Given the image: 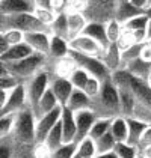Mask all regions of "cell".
Masks as SVG:
<instances>
[{
    "instance_id": "1",
    "label": "cell",
    "mask_w": 151,
    "mask_h": 158,
    "mask_svg": "<svg viewBox=\"0 0 151 158\" xmlns=\"http://www.w3.org/2000/svg\"><path fill=\"white\" fill-rule=\"evenodd\" d=\"M121 98V116L133 118L151 125V86L121 69L112 74Z\"/></svg>"
},
{
    "instance_id": "2",
    "label": "cell",
    "mask_w": 151,
    "mask_h": 158,
    "mask_svg": "<svg viewBox=\"0 0 151 158\" xmlns=\"http://www.w3.org/2000/svg\"><path fill=\"white\" fill-rule=\"evenodd\" d=\"M91 110L97 118L101 119H113L121 116V98L116 85L112 81V77L103 81L100 94L92 99Z\"/></svg>"
},
{
    "instance_id": "3",
    "label": "cell",
    "mask_w": 151,
    "mask_h": 158,
    "mask_svg": "<svg viewBox=\"0 0 151 158\" xmlns=\"http://www.w3.org/2000/svg\"><path fill=\"white\" fill-rule=\"evenodd\" d=\"M2 68L6 69L8 73H11L12 75H15L18 80H21L24 83L29 78H32L35 74L42 71L44 68H47V56L33 53V54H30V56H27L18 62L2 63Z\"/></svg>"
},
{
    "instance_id": "4",
    "label": "cell",
    "mask_w": 151,
    "mask_h": 158,
    "mask_svg": "<svg viewBox=\"0 0 151 158\" xmlns=\"http://www.w3.org/2000/svg\"><path fill=\"white\" fill-rule=\"evenodd\" d=\"M8 29H17V30H21L24 33H29V32H50V27L42 24L35 17V14L2 15L0 30H8Z\"/></svg>"
},
{
    "instance_id": "5",
    "label": "cell",
    "mask_w": 151,
    "mask_h": 158,
    "mask_svg": "<svg viewBox=\"0 0 151 158\" xmlns=\"http://www.w3.org/2000/svg\"><path fill=\"white\" fill-rule=\"evenodd\" d=\"M37 118L30 109H26L20 113H17V122L14 133L11 134L14 139L23 145H37Z\"/></svg>"
},
{
    "instance_id": "6",
    "label": "cell",
    "mask_w": 151,
    "mask_h": 158,
    "mask_svg": "<svg viewBox=\"0 0 151 158\" xmlns=\"http://www.w3.org/2000/svg\"><path fill=\"white\" fill-rule=\"evenodd\" d=\"M50 81H51V74L47 68H44L42 71L35 74L32 78H29L27 81H24L26 94H27V101H29L30 110L37 106L38 101L41 99V97L50 87Z\"/></svg>"
},
{
    "instance_id": "7",
    "label": "cell",
    "mask_w": 151,
    "mask_h": 158,
    "mask_svg": "<svg viewBox=\"0 0 151 158\" xmlns=\"http://www.w3.org/2000/svg\"><path fill=\"white\" fill-rule=\"evenodd\" d=\"M70 53L76 59L79 68L85 69L91 77H95V78H98L101 81H106V80H109L112 77V71L106 66V63L101 60L100 57L80 54V53H76V51H71V50H70Z\"/></svg>"
},
{
    "instance_id": "8",
    "label": "cell",
    "mask_w": 151,
    "mask_h": 158,
    "mask_svg": "<svg viewBox=\"0 0 151 158\" xmlns=\"http://www.w3.org/2000/svg\"><path fill=\"white\" fill-rule=\"evenodd\" d=\"M70 50L80 53V54H86V56H94V57H103L106 50L101 47L100 44L89 38L88 35H80V36L74 38L73 41H70Z\"/></svg>"
},
{
    "instance_id": "9",
    "label": "cell",
    "mask_w": 151,
    "mask_h": 158,
    "mask_svg": "<svg viewBox=\"0 0 151 158\" xmlns=\"http://www.w3.org/2000/svg\"><path fill=\"white\" fill-rule=\"evenodd\" d=\"M79 68L76 59L71 56V53H68L67 56H63L61 59H54L50 60L47 57V69L50 71L53 77H62V78H68L71 77V74Z\"/></svg>"
},
{
    "instance_id": "10",
    "label": "cell",
    "mask_w": 151,
    "mask_h": 158,
    "mask_svg": "<svg viewBox=\"0 0 151 158\" xmlns=\"http://www.w3.org/2000/svg\"><path fill=\"white\" fill-rule=\"evenodd\" d=\"M62 116V106H59L58 109L53 111L41 116L37 119V125H35V131H37V143H42L47 137V134L59 123Z\"/></svg>"
},
{
    "instance_id": "11",
    "label": "cell",
    "mask_w": 151,
    "mask_h": 158,
    "mask_svg": "<svg viewBox=\"0 0 151 158\" xmlns=\"http://www.w3.org/2000/svg\"><path fill=\"white\" fill-rule=\"evenodd\" d=\"M29 107V101H27V94H26V86L24 83L20 85L17 89L11 90L8 102L0 109V114H9V113H20Z\"/></svg>"
},
{
    "instance_id": "12",
    "label": "cell",
    "mask_w": 151,
    "mask_h": 158,
    "mask_svg": "<svg viewBox=\"0 0 151 158\" xmlns=\"http://www.w3.org/2000/svg\"><path fill=\"white\" fill-rule=\"evenodd\" d=\"M50 32H29L24 36V42L35 53L45 54V56H49V51H50Z\"/></svg>"
},
{
    "instance_id": "13",
    "label": "cell",
    "mask_w": 151,
    "mask_h": 158,
    "mask_svg": "<svg viewBox=\"0 0 151 158\" xmlns=\"http://www.w3.org/2000/svg\"><path fill=\"white\" fill-rule=\"evenodd\" d=\"M97 121L95 113L91 109L80 110L76 113V127H77V135H76V142L79 143L80 140L86 139L89 135V131L94 125V122Z\"/></svg>"
},
{
    "instance_id": "14",
    "label": "cell",
    "mask_w": 151,
    "mask_h": 158,
    "mask_svg": "<svg viewBox=\"0 0 151 158\" xmlns=\"http://www.w3.org/2000/svg\"><path fill=\"white\" fill-rule=\"evenodd\" d=\"M50 89L51 92L54 94V97L58 98L61 106H67L70 97L74 92V86L71 85V81L68 78H62V77H53L51 75V81H50Z\"/></svg>"
},
{
    "instance_id": "15",
    "label": "cell",
    "mask_w": 151,
    "mask_h": 158,
    "mask_svg": "<svg viewBox=\"0 0 151 158\" xmlns=\"http://www.w3.org/2000/svg\"><path fill=\"white\" fill-rule=\"evenodd\" d=\"M33 0H0L2 15H14V14H33L35 11Z\"/></svg>"
},
{
    "instance_id": "16",
    "label": "cell",
    "mask_w": 151,
    "mask_h": 158,
    "mask_svg": "<svg viewBox=\"0 0 151 158\" xmlns=\"http://www.w3.org/2000/svg\"><path fill=\"white\" fill-rule=\"evenodd\" d=\"M67 20H68V41H73L74 38L80 36L91 21L82 12H67Z\"/></svg>"
},
{
    "instance_id": "17",
    "label": "cell",
    "mask_w": 151,
    "mask_h": 158,
    "mask_svg": "<svg viewBox=\"0 0 151 158\" xmlns=\"http://www.w3.org/2000/svg\"><path fill=\"white\" fill-rule=\"evenodd\" d=\"M61 127H62V133H63V142H65V143L76 142V135H77L76 113L74 111H71L68 107H62Z\"/></svg>"
},
{
    "instance_id": "18",
    "label": "cell",
    "mask_w": 151,
    "mask_h": 158,
    "mask_svg": "<svg viewBox=\"0 0 151 158\" xmlns=\"http://www.w3.org/2000/svg\"><path fill=\"white\" fill-rule=\"evenodd\" d=\"M82 35H88L89 38L95 39L104 50H107V47L110 45L109 38H107V33H106L104 21H89Z\"/></svg>"
},
{
    "instance_id": "19",
    "label": "cell",
    "mask_w": 151,
    "mask_h": 158,
    "mask_svg": "<svg viewBox=\"0 0 151 158\" xmlns=\"http://www.w3.org/2000/svg\"><path fill=\"white\" fill-rule=\"evenodd\" d=\"M59 106H61V104H59L58 98L54 97V94L51 92V89L49 87V89L45 90V94L41 97V99L38 101V104L32 109V111H33L35 118L38 119V118H41V116H44V114L53 111L54 109H58Z\"/></svg>"
},
{
    "instance_id": "20",
    "label": "cell",
    "mask_w": 151,
    "mask_h": 158,
    "mask_svg": "<svg viewBox=\"0 0 151 158\" xmlns=\"http://www.w3.org/2000/svg\"><path fill=\"white\" fill-rule=\"evenodd\" d=\"M145 11L136 8L135 5H132L130 2H121V3H116L115 5V14H113V18H116L121 24L124 26L127 21H130L132 18L138 17L140 14H144Z\"/></svg>"
},
{
    "instance_id": "21",
    "label": "cell",
    "mask_w": 151,
    "mask_h": 158,
    "mask_svg": "<svg viewBox=\"0 0 151 158\" xmlns=\"http://www.w3.org/2000/svg\"><path fill=\"white\" fill-rule=\"evenodd\" d=\"M33 53H35V51L30 48L26 42H23V44L9 47L5 53H2L0 59H2V63H12V62L21 60V59H24V57L33 54Z\"/></svg>"
},
{
    "instance_id": "22",
    "label": "cell",
    "mask_w": 151,
    "mask_h": 158,
    "mask_svg": "<svg viewBox=\"0 0 151 158\" xmlns=\"http://www.w3.org/2000/svg\"><path fill=\"white\" fill-rule=\"evenodd\" d=\"M124 71H127L128 74H132L133 77H136L139 80L148 81L150 74H151V63L150 62L142 60L140 57H136L135 60H132L126 68H124Z\"/></svg>"
},
{
    "instance_id": "23",
    "label": "cell",
    "mask_w": 151,
    "mask_h": 158,
    "mask_svg": "<svg viewBox=\"0 0 151 158\" xmlns=\"http://www.w3.org/2000/svg\"><path fill=\"white\" fill-rule=\"evenodd\" d=\"M121 53L123 51L113 42L107 47V50L104 51V54L101 57V60L106 63V66L112 71V74L116 73V71H121Z\"/></svg>"
},
{
    "instance_id": "24",
    "label": "cell",
    "mask_w": 151,
    "mask_h": 158,
    "mask_svg": "<svg viewBox=\"0 0 151 158\" xmlns=\"http://www.w3.org/2000/svg\"><path fill=\"white\" fill-rule=\"evenodd\" d=\"M70 53V41H67L65 38L51 35L50 41V51H49V59L54 60V59H61L63 56H67Z\"/></svg>"
},
{
    "instance_id": "25",
    "label": "cell",
    "mask_w": 151,
    "mask_h": 158,
    "mask_svg": "<svg viewBox=\"0 0 151 158\" xmlns=\"http://www.w3.org/2000/svg\"><path fill=\"white\" fill-rule=\"evenodd\" d=\"M91 102H92V99H91L83 90L74 89V92H73V95L70 97L67 106H63V107H68L71 111L77 113V111H80V110L91 109Z\"/></svg>"
},
{
    "instance_id": "26",
    "label": "cell",
    "mask_w": 151,
    "mask_h": 158,
    "mask_svg": "<svg viewBox=\"0 0 151 158\" xmlns=\"http://www.w3.org/2000/svg\"><path fill=\"white\" fill-rule=\"evenodd\" d=\"M110 134L116 142H127L128 139V121L124 116H116L110 122Z\"/></svg>"
},
{
    "instance_id": "27",
    "label": "cell",
    "mask_w": 151,
    "mask_h": 158,
    "mask_svg": "<svg viewBox=\"0 0 151 158\" xmlns=\"http://www.w3.org/2000/svg\"><path fill=\"white\" fill-rule=\"evenodd\" d=\"M127 121H128V139H127V143L138 148L139 140H140L144 131L147 130L148 123L139 121V119H133V118H127Z\"/></svg>"
},
{
    "instance_id": "28",
    "label": "cell",
    "mask_w": 151,
    "mask_h": 158,
    "mask_svg": "<svg viewBox=\"0 0 151 158\" xmlns=\"http://www.w3.org/2000/svg\"><path fill=\"white\" fill-rule=\"evenodd\" d=\"M42 143L47 146V149L50 152L54 151V149H58L59 146H62L65 143L63 142V133H62V127H61V121H59V123L51 130L50 133L47 134V137H45V140Z\"/></svg>"
},
{
    "instance_id": "29",
    "label": "cell",
    "mask_w": 151,
    "mask_h": 158,
    "mask_svg": "<svg viewBox=\"0 0 151 158\" xmlns=\"http://www.w3.org/2000/svg\"><path fill=\"white\" fill-rule=\"evenodd\" d=\"M50 32H51V35L65 38L68 41V20H67V12L58 14L54 23L50 26Z\"/></svg>"
},
{
    "instance_id": "30",
    "label": "cell",
    "mask_w": 151,
    "mask_h": 158,
    "mask_svg": "<svg viewBox=\"0 0 151 158\" xmlns=\"http://www.w3.org/2000/svg\"><path fill=\"white\" fill-rule=\"evenodd\" d=\"M110 122L112 119H101V118H97V121L94 122V125H92V128H91V131H89V139H92V140H97V139H100L101 135H104V134H107L110 131Z\"/></svg>"
},
{
    "instance_id": "31",
    "label": "cell",
    "mask_w": 151,
    "mask_h": 158,
    "mask_svg": "<svg viewBox=\"0 0 151 158\" xmlns=\"http://www.w3.org/2000/svg\"><path fill=\"white\" fill-rule=\"evenodd\" d=\"M95 142V148H97V155H100V154H106V152H112L113 149H115V146H116V140L113 139V135L110 134V131L107 134H104V135H101L100 139H97V140H94Z\"/></svg>"
},
{
    "instance_id": "32",
    "label": "cell",
    "mask_w": 151,
    "mask_h": 158,
    "mask_svg": "<svg viewBox=\"0 0 151 158\" xmlns=\"http://www.w3.org/2000/svg\"><path fill=\"white\" fill-rule=\"evenodd\" d=\"M77 154L82 158H95L97 157V148H95V142L92 139H83L77 143Z\"/></svg>"
},
{
    "instance_id": "33",
    "label": "cell",
    "mask_w": 151,
    "mask_h": 158,
    "mask_svg": "<svg viewBox=\"0 0 151 158\" xmlns=\"http://www.w3.org/2000/svg\"><path fill=\"white\" fill-rule=\"evenodd\" d=\"M104 26H106V33H107V38H109V42L113 44L118 41V38L121 36L123 30H124V26L121 24L116 18H109L107 21H104Z\"/></svg>"
},
{
    "instance_id": "34",
    "label": "cell",
    "mask_w": 151,
    "mask_h": 158,
    "mask_svg": "<svg viewBox=\"0 0 151 158\" xmlns=\"http://www.w3.org/2000/svg\"><path fill=\"white\" fill-rule=\"evenodd\" d=\"M17 122V113L0 114V137H8L14 133Z\"/></svg>"
},
{
    "instance_id": "35",
    "label": "cell",
    "mask_w": 151,
    "mask_h": 158,
    "mask_svg": "<svg viewBox=\"0 0 151 158\" xmlns=\"http://www.w3.org/2000/svg\"><path fill=\"white\" fill-rule=\"evenodd\" d=\"M76 154H77V142H71V143H63L58 149L51 151L50 158H73Z\"/></svg>"
},
{
    "instance_id": "36",
    "label": "cell",
    "mask_w": 151,
    "mask_h": 158,
    "mask_svg": "<svg viewBox=\"0 0 151 158\" xmlns=\"http://www.w3.org/2000/svg\"><path fill=\"white\" fill-rule=\"evenodd\" d=\"M113 151L118 155V158H138L139 155L138 148L127 142H118Z\"/></svg>"
},
{
    "instance_id": "37",
    "label": "cell",
    "mask_w": 151,
    "mask_h": 158,
    "mask_svg": "<svg viewBox=\"0 0 151 158\" xmlns=\"http://www.w3.org/2000/svg\"><path fill=\"white\" fill-rule=\"evenodd\" d=\"M115 44L118 45V48L121 50V51H126V50L132 48L133 45H136V44H139V42H138V39H136L135 32L124 29L123 33H121V36L118 38V41H116Z\"/></svg>"
},
{
    "instance_id": "38",
    "label": "cell",
    "mask_w": 151,
    "mask_h": 158,
    "mask_svg": "<svg viewBox=\"0 0 151 158\" xmlns=\"http://www.w3.org/2000/svg\"><path fill=\"white\" fill-rule=\"evenodd\" d=\"M0 36L12 47V45H18V44L24 42L26 33L21 30H17V29H8V30H0Z\"/></svg>"
},
{
    "instance_id": "39",
    "label": "cell",
    "mask_w": 151,
    "mask_h": 158,
    "mask_svg": "<svg viewBox=\"0 0 151 158\" xmlns=\"http://www.w3.org/2000/svg\"><path fill=\"white\" fill-rule=\"evenodd\" d=\"M20 85H23L21 80H18L15 75H12L11 73H8L6 69L2 68V75H0V89L3 90H14L17 89Z\"/></svg>"
},
{
    "instance_id": "40",
    "label": "cell",
    "mask_w": 151,
    "mask_h": 158,
    "mask_svg": "<svg viewBox=\"0 0 151 158\" xmlns=\"http://www.w3.org/2000/svg\"><path fill=\"white\" fill-rule=\"evenodd\" d=\"M35 17H37L38 20L42 23V24H45L47 27H50L53 23H54V20H56V17H58V14L54 12L51 8H35Z\"/></svg>"
},
{
    "instance_id": "41",
    "label": "cell",
    "mask_w": 151,
    "mask_h": 158,
    "mask_svg": "<svg viewBox=\"0 0 151 158\" xmlns=\"http://www.w3.org/2000/svg\"><path fill=\"white\" fill-rule=\"evenodd\" d=\"M148 21H150L148 15L144 12V14H140V15H138V17H135V18H132L130 21H127L126 24H124V29L132 30V32H136V30H147Z\"/></svg>"
},
{
    "instance_id": "42",
    "label": "cell",
    "mask_w": 151,
    "mask_h": 158,
    "mask_svg": "<svg viewBox=\"0 0 151 158\" xmlns=\"http://www.w3.org/2000/svg\"><path fill=\"white\" fill-rule=\"evenodd\" d=\"M91 77L85 69H82V68H77L74 73L71 74V77H70V81H71V85L74 86V89H79V90H83L85 89V86H86V81H88V78Z\"/></svg>"
},
{
    "instance_id": "43",
    "label": "cell",
    "mask_w": 151,
    "mask_h": 158,
    "mask_svg": "<svg viewBox=\"0 0 151 158\" xmlns=\"http://www.w3.org/2000/svg\"><path fill=\"white\" fill-rule=\"evenodd\" d=\"M101 86H103V81H101V80L95 78V77H89L88 81H86V86H85V89H83V92H85L91 99H94V98L100 94Z\"/></svg>"
},
{
    "instance_id": "44",
    "label": "cell",
    "mask_w": 151,
    "mask_h": 158,
    "mask_svg": "<svg viewBox=\"0 0 151 158\" xmlns=\"http://www.w3.org/2000/svg\"><path fill=\"white\" fill-rule=\"evenodd\" d=\"M151 146V125L147 127V130L144 131L142 134V137H140V140H139L138 143V151L139 152H144L145 149H148Z\"/></svg>"
},
{
    "instance_id": "45",
    "label": "cell",
    "mask_w": 151,
    "mask_h": 158,
    "mask_svg": "<svg viewBox=\"0 0 151 158\" xmlns=\"http://www.w3.org/2000/svg\"><path fill=\"white\" fill-rule=\"evenodd\" d=\"M132 5H135L136 8L142 9V11H147L151 5V0H128Z\"/></svg>"
},
{
    "instance_id": "46",
    "label": "cell",
    "mask_w": 151,
    "mask_h": 158,
    "mask_svg": "<svg viewBox=\"0 0 151 158\" xmlns=\"http://www.w3.org/2000/svg\"><path fill=\"white\" fill-rule=\"evenodd\" d=\"M9 94H11V90H3V89H0V109L8 102Z\"/></svg>"
},
{
    "instance_id": "47",
    "label": "cell",
    "mask_w": 151,
    "mask_h": 158,
    "mask_svg": "<svg viewBox=\"0 0 151 158\" xmlns=\"http://www.w3.org/2000/svg\"><path fill=\"white\" fill-rule=\"evenodd\" d=\"M37 8H51V0H33Z\"/></svg>"
},
{
    "instance_id": "48",
    "label": "cell",
    "mask_w": 151,
    "mask_h": 158,
    "mask_svg": "<svg viewBox=\"0 0 151 158\" xmlns=\"http://www.w3.org/2000/svg\"><path fill=\"white\" fill-rule=\"evenodd\" d=\"M95 158H118V155L115 154V151H112V152H106V154H100V155H97Z\"/></svg>"
},
{
    "instance_id": "49",
    "label": "cell",
    "mask_w": 151,
    "mask_h": 158,
    "mask_svg": "<svg viewBox=\"0 0 151 158\" xmlns=\"http://www.w3.org/2000/svg\"><path fill=\"white\" fill-rule=\"evenodd\" d=\"M147 41H151V20L148 21V26H147Z\"/></svg>"
},
{
    "instance_id": "50",
    "label": "cell",
    "mask_w": 151,
    "mask_h": 158,
    "mask_svg": "<svg viewBox=\"0 0 151 158\" xmlns=\"http://www.w3.org/2000/svg\"><path fill=\"white\" fill-rule=\"evenodd\" d=\"M140 154H144V155H145L147 158H151V146L148 148V149H145L144 152H140Z\"/></svg>"
},
{
    "instance_id": "51",
    "label": "cell",
    "mask_w": 151,
    "mask_h": 158,
    "mask_svg": "<svg viewBox=\"0 0 151 158\" xmlns=\"http://www.w3.org/2000/svg\"><path fill=\"white\" fill-rule=\"evenodd\" d=\"M145 14L148 15V18H150V20H151V5H150V8H148V9L145 11Z\"/></svg>"
},
{
    "instance_id": "52",
    "label": "cell",
    "mask_w": 151,
    "mask_h": 158,
    "mask_svg": "<svg viewBox=\"0 0 151 158\" xmlns=\"http://www.w3.org/2000/svg\"><path fill=\"white\" fill-rule=\"evenodd\" d=\"M121 2H128V0H115V5L116 3H121Z\"/></svg>"
},
{
    "instance_id": "53",
    "label": "cell",
    "mask_w": 151,
    "mask_h": 158,
    "mask_svg": "<svg viewBox=\"0 0 151 158\" xmlns=\"http://www.w3.org/2000/svg\"><path fill=\"white\" fill-rule=\"evenodd\" d=\"M138 158H147V157H145V155H144V154H140V152H139V155H138Z\"/></svg>"
},
{
    "instance_id": "54",
    "label": "cell",
    "mask_w": 151,
    "mask_h": 158,
    "mask_svg": "<svg viewBox=\"0 0 151 158\" xmlns=\"http://www.w3.org/2000/svg\"><path fill=\"white\" fill-rule=\"evenodd\" d=\"M73 158H82V157H80L79 154H76V155H74V157H73Z\"/></svg>"
},
{
    "instance_id": "55",
    "label": "cell",
    "mask_w": 151,
    "mask_h": 158,
    "mask_svg": "<svg viewBox=\"0 0 151 158\" xmlns=\"http://www.w3.org/2000/svg\"><path fill=\"white\" fill-rule=\"evenodd\" d=\"M148 85L151 86V74H150V78H148Z\"/></svg>"
}]
</instances>
